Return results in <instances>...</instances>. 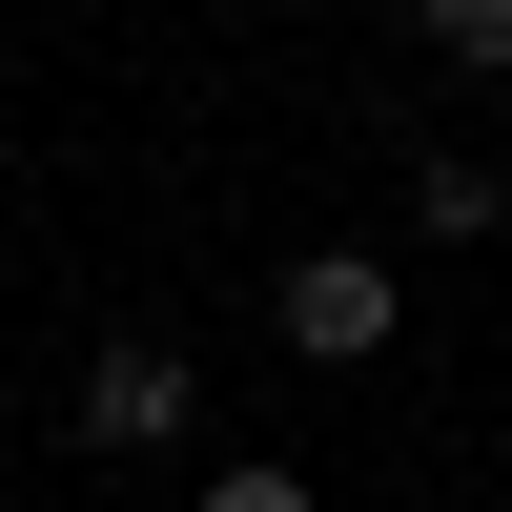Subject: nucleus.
<instances>
[{"label": "nucleus", "mask_w": 512, "mask_h": 512, "mask_svg": "<svg viewBox=\"0 0 512 512\" xmlns=\"http://www.w3.org/2000/svg\"><path fill=\"white\" fill-rule=\"evenodd\" d=\"M185 431H205V369L164 328H103L82 349V451H185Z\"/></svg>", "instance_id": "obj_1"}, {"label": "nucleus", "mask_w": 512, "mask_h": 512, "mask_svg": "<svg viewBox=\"0 0 512 512\" xmlns=\"http://www.w3.org/2000/svg\"><path fill=\"white\" fill-rule=\"evenodd\" d=\"M287 349H308V369H369V349H390V267H369V246H308V267H287Z\"/></svg>", "instance_id": "obj_2"}, {"label": "nucleus", "mask_w": 512, "mask_h": 512, "mask_svg": "<svg viewBox=\"0 0 512 512\" xmlns=\"http://www.w3.org/2000/svg\"><path fill=\"white\" fill-rule=\"evenodd\" d=\"M410 226H431V246H492L512 226V164H410Z\"/></svg>", "instance_id": "obj_3"}, {"label": "nucleus", "mask_w": 512, "mask_h": 512, "mask_svg": "<svg viewBox=\"0 0 512 512\" xmlns=\"http://www.w3.org/2000/svg\"><path fill=\"white\" fill-rule=\"evenodd\" d=\"M410 41H431L451 82H512V0H431V21H410Z\"/></svg>", "instance_id": "obj_4"}, {"label": "nucleus", "mask_w": 512, "mask_h": 512, "mask_svg": "<svg viewBox=\"0 0 512 512\" xmlns=\"http://www.w3.org/2000/svg\"><path fill=\"white\" fill-rule=\"evenodd\" d=\"M185 512H328V492H308V472H205Z\"/></svg>", "instance_id": "obj_5"}]
</instances>
